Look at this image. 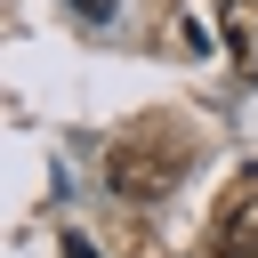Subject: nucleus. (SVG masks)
<instances>
[{"label": "nucleus", "mask_w": 258, "mask_h": 258, "mask_svg": "<svg viewBox=\"0 0 258 258\" xmlns=\"http://www.w3.org/2000/svg\"><path fill=\"white\" fill-rule=\"evenodd\" d=\"M113 194H129V202H161L169 185H177V169H185V145L177 137H161V129H129L121 145H113Z\"/></svg>", "instance_id": "1"}, {"label": "nucleus", "mask_w": 258, "mask_h": 258, "mask_svg": "<svg viewBox=\"0 0 258 258\" xmlns=\"http://www.w3.org/2000/svg\"><path fill=\"white\" fill-rule=\"evenodd\" d=\"M210 258H258V194H250V185L226 202V218H218V250H210Z\"/></svg>", "instance_id": "2"}, {"label": "nucleus", "mask_w": 258, "mask_h": 258, "mask_svg": "<svg viewBox=\"0 0 258 258\" xmlns=\"http://www.w3.org/2000/svg\"><path fill=\"white\" fill-rule=\"evenodd\" d=\"M218 32H226V56L258 73V0H218Z\"/></svg>", "instance_id": "3"}]
</instances>
